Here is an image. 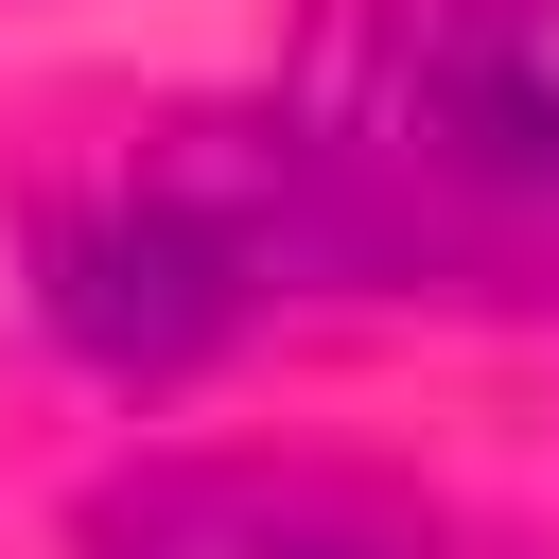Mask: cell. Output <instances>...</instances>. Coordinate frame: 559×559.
Instances as JSON below:
<instances>
[{"instance_id":"3","label":"cell","mask_w":559,"mask_h":559,"mask_svg":"<svg viewBox=\"0 0 559 559\" xmlns=\"http://www.w3.org/2000/svg\"><path fill=\"white\" fill-rule=\"evenodd\" d=\"M70 559H419V524L367 472H297V454H140L87 489Z\"/></svg>"},{"instance_id":"1","label":"cell","mask_w":559,"mask_h":559,"mask_svg":"<svg viewBox=\"0 0 559 559\" xmlns=\"http://www.w3.org/2000/svg\"><path fill=\"white\" fill-rule=\"evenodd\" d=\"M245 122L314 280L559 297V0H332Z\"/></svg>"},{"instance_id":"2","label":"cell","mask_w":559,"mask_h":559,"mask_svg":"<svg viewBox=\"0 0 559 559\" xmlns=\"http://www.w3.org/2000/svg\"><path fill=\"white\" fill-rule=\"evenodd\" d=\"M297 280L314 262H297V210L262 175V122H192L175 157H122V175L35 210V314L122 384H192Z\"/></svg>"}]
</instances>
